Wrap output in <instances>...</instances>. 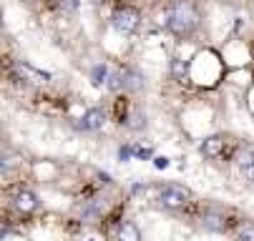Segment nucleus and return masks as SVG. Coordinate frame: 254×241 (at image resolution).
Listing matches in <instances>:
<instances>
[{"label":"nucleus","instance_id":"nucleus-1","mask_svg":"<svg viewBox=\"0 0 254 241\" xmlns=\"http://www.w3.org/2000/svg\"><path fill=\"white\" fill-rule=\"evenodd\" d=\"M161 25L179 41H191L201 28V13L191 0H171L164 8Z\"/></svg>","mask_w":254,"mask_h":241},{"label":"nucleus","instance_id":"nucleus-2","mask_svg":"<svg viewBox=\"0 0 254 241\" xmlns=\"http://www.w3.org/2000/svg\"><path fill=\"white\" fill-rule=\"evenodd\" d=\"M156 203L166 211H184L191 206V191L187 186L176 184V181L161 184L156 189Z\"/></svg>","mask_w":254,"mask_h":241},{"label":"nucleus","instance_id":"nucleus-3","mask_svg":"<svg viewBox=\"0 0 254 241\" xmlns=\"http://www.w3.org/2000/svg\"><path fill=\"white\" fill-rule=\"evenodd\" d=\"M199 229L209 231V234H227L229 229L237 226V221L229 216L227 209H219V206H206L199 214Z\"/></svg>","mask_w":254,"mask_h":241},{"label":"nucleus","instance_id":"nucleus-4","mask_svg":"<svg viewBox=\"0 0 254 241\" xmlns=\"http://www.w3.org/2000/svg\"><path fill=\"white\" fill-rule=\"evenodd\" d=\"M111 25H114L116 33H121V36H133L141 28V13L131 5H119L111 13Z\"/></svg>","mask_w":254,"mask_h":241},{"label":"nucleus","instance_id":"nucleus-5","mask_svg":"<svg viewBox=\"0 0 254 241\" xmlns=\"http://www.w3.org/2000/svg\"><path fill=\"white\" fill-rule=\"evenodd\" d=\"M10 206L18 211V214H23V216H28V214H33V211H38L41 209V198L35 196L30 189H18L13 196H10Z\"/></svg>","mask_w":254,"mask_h":241},{"label":"nucleus","instance_id":"nucleus-6","mask_svg":"<svg viewBox=\"0 0 254 241\" xmlns=\"http://www.w3.org/2000/svg\"><path fill=\"white\" fill-rule=\"evenodd\" d=\"M13 73L15 78H20L23 83H33V86H43L51 81V73H43V71H35L33 65L23 63V60H15L13 63Z\"/></svg>","mask_w":254,"mask_h":241},{"label":"nucleus","instance_id":"nucleus-7","mask_svg":"<svg viewBox=\"0 0 254 241\" xmlns=\"http://www.w3.org/2000/svg\"><path fill=\"white\" fill-rule=\"evenodd\" d=\"M103 123H106V113H103L101 108H88V111L76 121V128L83 131V133H96V131L103 128Z\"/></svg>","mask_w":254,"mask_h":241},{"label":"nucleus","instance_id":"nucleus-8","mask_svg":"<svg viewBox=\"0 0 254 241\" xmlns=\"http://www.w3.org/2000/svg\"><path fill=\"white\" fill-rule=\"evenodd\" d=\"M224 146H227L224 136L214 133V136H206V139L201 141L199 151H201V156H204V158H209V161H216V158H219V156L224 153Z\"/></svg>","mask_w":254,"mask_h":241},{"label":"nucleus","instance_id":"nucleus-9","mask_svg":"<svg viewBox=\"0 0 254 241\" xmlns=\"http://www.w3.org/2000/svg\"><path fill=\"white\" fill-rule=\"evenodd\" d=\"M126 131H143L149 123H146V113H143L141 108H126L124 113H121V121H119Z\"/></svg>","mask_w":254,"mask_h":241},{"label":"nucleus","instance_id":"nucleus-10","mask_svg":"<svg viewBox=\"0 0 254 241\" xmlns=\"http://www.w3.org/2000/svg\"><path fill=\"white\" fill-rule=\"evenodd\" d=\"M121 73H124V91L126 93H138L146 88V78H143L136 68H121Z\"/></svg>","mask_w":254,"mask_h":241},{"label":"nucleus","instance_id":"nucleus-11","mask_svg":"<svg viewBox=\"0 0 254 241\" xmlns=\"http://www.w3.org/2000/svg\"><path fill=\"white\" fill-rule=\"evenodd\" d=\"M169 68H171V78H174L176 83H187V81H191V60L171 58Z\"/></svg>","mask_w":254,"mask_h":241},{"label":"nucleus","instance_id":"nucleus-12","mask_svg":"<svg viewBox=\"0 0 254 241\" xmlns=\"http://www.w3.org/2000/svg\"><path fill=\"white\" fill-rule=\"evenodd\" d=\"M114 241H141V231L133 221H121L114 231Z\"/></svg>","mask_w":254,"mask_h":241},{"label":"nucleus","instance_id":"nucleus-13","mask_svg":"<svg viewBox=\"0 0 254 241\" xmlns=\"http://www.w3.org/2000/svg\"><path fill=\"white\" fill-rule=\"evenodd\" d=\"M111 76H114V71H111L106 63H96V65L91 68V83L98 86V88H108V81H111Z\"/></svg>","mask_w":254,"mask_h":241},{"label":"nucleus","instance_id":"nucleus-14","mask_svg":"<svg viewBox=\"0 0 254 241\" xmlns=\"http://www.w3.org/2000/svg\"><path fill=\"white\" fill-rule=\"evenodd\" d=\"M234 236H237V241H254V221L239 219L234 226Z\"/></svg>","mask_w":254,"mask_h":241},{"label":"nucleus","instance_id":"nucleus-15","mask_svg":"<svg viewBox=\"0 0 254 241\" xmlns=\"http://www.w3.org/2000/svg\"><path fill=\"white\" fill-rule=\"evenodd\" d=\"M234 163H237L239 171L247 168V166H252V163H254V146H244V148H239L237 156H234Z\"/></svg>","mask_w":254,"mask_h":241},{"label":"nucleus","instance_id":"nucleus-16","mask_svg":"<svg viewBox=\"0 0 254 241\" xmlns=\"http://www.w3.org/2000/svg\"><path fill=\"white\" fill-rule=\"evenodd\" d=\"M18 163H20V158H18L10 148H5V151H3V161H0V171H3V176H8Z\"/></svg>","mask_w":254,"mask_h":241},{"label":"nucleus","instance_id":"nucleus-17","mask_svg":"<svg viewBox=\"0 0 254 241\" xmlns=\"http://www.w3.org/2000/svg\"><path fill=\"white\" fill-rule=\"evenodd\" d=\"M133 156H136L133 144H126V146H121V148H119V161H124V163H126V161H131Z\"/></svg>","mask_w":254,"mask_h":241},{"label":"nucleus","instance_id":"nucleus-18","mask_svg":"<svg viewBox=\"0 0 254 241\" xmlns=\"http://www.w3.org/2000/svg\"><path fill=\"white\" fill-rule=\"evenodd\" d=\"M149 186H151V184H141V181H138V184H133V186H131V193H146V191H149Z\"/></svg>","mask_w":254,"mask_h":241},{"label":"nucleus","instance_id":"nucleus-19","mask_svg":"<svg viewBox=\"0 0 254 241\" xmlns=\"http://www.w3.org/2000/svg\"><path fill=\"white\" fill-rule=\"evenodd\" d=\"M242 176H244L247 181H252V184H254V163H252V166H247V168H242Z\"/></svg>","mask_w":254,"mask_h":241},{"label":"nucleus","instance_id":"nucleus-20","mask_svg":"<svg viewBox=\"0 0 254 241\" xmlns=\"http://www.w3.org/2000/svg\"><path fill=\"white\" fill-rule=\"evenodd\" d=\"M156 166H159V168H166V166H169V158H156Z\"/></svg>","mask_w":254,"mask_h":241},{"label":"nucleus","instance_id":"nucleus-21","mask_svg":"<svg viewBox=\"0 0 254 241\" xmlns=\"http://www.w3.org/2000/svg\"><path fill=\"white\" fill-rule=\"evenodd\" d=\"M88 3H93V5H103L106 0H88Z\"/></svg>","mask_w":254,"mask_h":241}]
</instances>
